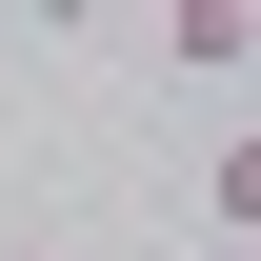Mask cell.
Instances as JSON below:
<instances>
[{"instance_id":"obj_1","label":"cell","mask_w":261,"mask_h":261,"mask_svg":"<svg viewBox=\"0 0 261 261\" xmlns=\"http://www.w3.org/2000/svg\"><path fill=\"white\" fill-rule=\"evenodd\" d=\"M161 61H181V81H221V61H261V20H241V0H181V20H161Z\"/></svg>"},{"instance_id":"obj_2","label":"cell","mask_w":261,"mask_h":261,"mask_svg":"<svg viewBox=\"0 0 261 261\" xmlns=\"http://www.w3.org/2000/svg\"><path fill=\"white\" fill-rule=\"evenodd\" d=\"M221 241L261 261V141H221Z\"/></svg>"}]
</instances>
